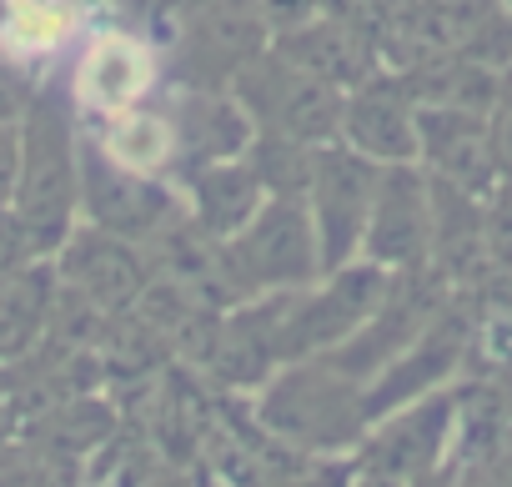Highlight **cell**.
I'll return each mask as SVG.
<instances>
[{
	"label": "cell",
	"instance_id": "cell-1",
	"mask_svg": "<svg viewBox=\"0 0 512 487\" xmlns=\"http://www.w3.org/2000/svg\"><path fill=\"white\" fill-rule=\"evenodd\" d=\"M151 86V51L126 41V36H101L91 51H86V66H81V96L101 111H121Z\"/></svg>",
	"mask_w": 512,
	"mask_h": 487
},
{
	"label": "cell",
	"instance_id": "cell-2",
	"mask_svg": "<svg viewBox=\"0 0 512 487\" xmlns=\"http://www.w3.org/2000/svg\"><path fill=\"white\" fill-rule=\"evenodd\" d=\"M71 26H76V16H71L66 6H56V0H11L0 36H6V46H11V51L36 56V51L61 46V41L71 36Z\"/></svg>",
	"mask_w": 512,
	"mask_h": 487
},
{
	"label": "cell",
	"instance_id": "cell-3",
	"mask_svg": "<svg viewBox=\"0 0 512 487\" xmlns=\"http://www.w3.org/2000/svg\"><path fill=\"white\" fill-rule=\"evenodd\" d=\"M166 146H171V131H166L156 116H131V111H126V116L116 121L111 156H116L126 171H151V166H161Z\"/></svg>",
	"mask_w": 512,
	"mask_h": 487
}]
</instances>
